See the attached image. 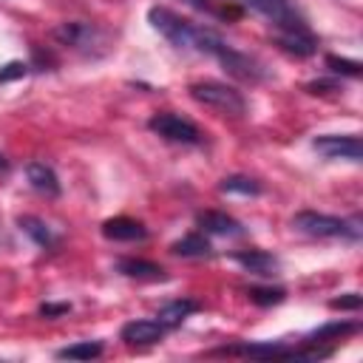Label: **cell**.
Returning a JSON list of instances; mask_svg holds the SVG:
<instances>
[{
  "label": "cell",
  "mask_w": 363,
  "mask_h": 363,
  "mask_svg": "<svg viewBox=\"0 0 363 363\" xmlns=\"http://www.w3.org/2000/svg\"><path fill=\"white\" fill-rule=\"evenodd\" d=\"M292 227L303 235L312 238H360V221L352 218H337V216H326V213H315V210H301L292 216Z\"/></svg>",
  "instance_id": "obj_1"
},
{
  "label": "cell",
  "mask_w": 363,
  "mask_h": 363,
  "mask_svg": "<svg viewBox=\"0 0 363 363\" xmlns=\"http://www.w3.org/2000/svg\"><path fill=\"white\" fill-rule=\"evenodd\" d=\"M190 96L207 108H216L221 113L230 116H241L247 111V102L241 96V91H235L227 82H216V79H204V82H193L190 85Z\"/></svg>",
  "instance_id": "obj_2"
},
{
  "label": "cell",
  "mask_w": 363,
  "mask_h": 363,
  "mask_svg": "<svg viewBox=\"0 0 363 363\" xmlns=\"http://www.w3.org/2000/svg\"><path fill=\"white\" fill-rule=\"evenodd\" d=\"M147 20H150V26H153V28H156L167 43H173L176 48L193 51L196 23H190V20L179 17L176 11H170V9H164V6H153V9L147 11Z\"/></svg>",
  "instance_id": "obj_3"
},
{
  "label": "cell",
  "mask_w": 363,
  "mask_h": 363,
  "mask_svg": "<svg viewBox=\"0 0 363 363\" xmlns=\"http://www.w3.org/2000/svg\"><path fill=\"white\" fill-rule=\"evenodd\" d=\"M247 9L258 11L261 17H267L272 23L275 31H295V28H309L303 23V17L298 14V9L289 0H238Z\"/></svg>",
  "instance_id": "obj_4"
},
{
  "label": "cell",
  "mask_w": 363,
  "mask_h": 363,
  "mask_svg": "<svg viewBox=\"0 0 363 363\" xmlns=\"http://www.w3.org/2000/svg\"><path fill=\"white\" fill-rule=\"evenodd\" d=\"M147 128L153 133H159L162 139H167V142H179V145H199L201 142V130L190 119H184L179 113H167V111L164 113H153L147 119Z\"/></svg>",
  "instance_id": "obj_5"
},
{
  "label": "cell",
  "mask_w": 363,
  "mask_h": 363,
  "mask_svg": "<svg viewBox=\"0 0 363 363\" xmlns=\"http://www.w3.org/2000/svg\"><path fill=\"white\" fill-rule=\"evenodd\" d=\"M312 147L326 159H349V162H360V153H363L357 136H335V133L318 136Z\"/></svg>",
  "instance_id": "obj_6"
},
{
  "label": "cell",
  "mask_w": 363,
  "mask_h": 363,
  "mask_svg": "<svg viewBox=\"0 0 363 363\" xmlns=\"http://www.w3.org/2000/svg\"><path fill=\"white\" fill-rule=\"evenodd\" d=\"M164 332H167V326L153 318V320H130V323H125L119 337L128 346H153V343H159L164 337Z\"/></svg>",
  "instance_id": "obj_7"
},
{
  "label": "cell",
  "mask_w": 363,
  "mask_h": 363,
  "mask_svg": "<svg viewBox=\"0 0 363 363\" xmlns=\"http://www.w3.org/2000/svg\"><path fill=\"white\" fill-rule=\"evenodd\" d=\"M233 261L241 264L247 272L252 275H261V278H272L278 275V258L272 252H264V250H241V252H233Z\"/></svg>",
  "instance_id": "obj_8"
},
{
  "label": "cell",
  "mask_w": 363,
  "mask_h": 363,
  "mask_svg": "<svg viewBox=\"0 0 363 363\" xmlns=\"http://www.w3.org/2000/svg\"><path fill=\"white\" fill-rule=\"evenodd\" d=\"M51 37L60 43V45H71V48H88V43H94L99 37V31L88 23H60Z\"/></svg>",
  "instance_id": "obj_9"
},
{
  "label": "cell",
  "mask_w": 363,
  "mask_h": 363,
  "mask_svg": "<svg viewBox=\"0 0 363 363\" xmlns=\"http://www.w3.org/2000/svg\"><path fill=\"white\" fill-rule=\"evenodd\" d=\"M102 235L111 238V241H142V238H147V230L136 218L116 216V218L102 221Z\"/></svg>",
  "instance_id": "obj_10"
},
{
  "label": "cell",
  "mask_w": 363,
  "mask_h": 363,
  "mask_svg": "<svg viewBox=\"0 0 363 363\" xmlns=\"http://www.w3.org/2000/svg\"><path fill=\"white\" fill-rule=\"evenodd\" d=\"M26 176H28V184L40 196H48V199H57L60 196V179H57V173H54L51 164H45V162H28L26 164Z\"/></svg>",
  "instance_id": "obj_11"
},
{
  "label": "cell",
  "mask_w": 363,
  "mask_h": 363,
  "mask_svg": "<svg viewBox=\"0 0 363 363\" xmlns=\"http://www.w3.org/2000/svg\"><path fill=\"white\" fill-rule=\"evenodd\" d=\"M275 43H278L284 51L295 54V57H309V54H315V51H318V40H315V34H312L309 28L275 31Z\"/></svg>",
  "instance_id": "obj_12"
},
{
  "label": "cell",
  "mask_w": 363,
  "mask_h": 363,
  "mask_svg": "<svg viewBox=\"0 0 363 363\" xmlns=\"http://www.w3.org/2000/svg\"><path fill=\"white\" fill-rule=\"evenodd\" d=\"M196 224L204 230V233H213V235H241L244 227L241 221H235L233 216L227 213H218V210H204L196 216Z\"/></svg>",
  "instance_id": "obj_13"
},
{
  "label": "cell",
  "mask_w": 363,
  "mask_h": 363,
  "mask_svg": "<svg viewBox=\"0 0 363 363\" xmlns=\"http://www.w3.org/2000/svg\"><path fill=\"white\" fill-rule=\"evenodd\" d=\"M193 312H199V303L190 301V298H176V301H167L159 312H156V320L164 323L167 329H176L182 326V320H187Z\"/></svg>",
  "instance_id": "obj_14"
},
{
  "label": "cell",
  "mask_w": 363,
  "mask_h": 363,
  "mask_svg": "<svg viewBox=\"0 0 363 363\" xmlns=\"http://www.w3.org/2000/svg\"><path fill=\"white\" fill-rule=\"evenodd\" d=\"M116 269H119L122 275L139 278V281H162V278H167L159 264L145 261V258H122V261L116 264Z\"/></svg>",
  "instance_id": "obj_15"
},
{
  "label": "cell",
  "mask_w": 363,
  "mask_h": 363,
  "mask_svg": "<svg viewBox=\"0 0 363 363\" xmlns=\"http://www.w3.org/2000/svg\"><path fill=\"white\" fill-rule=\"evenodd\" d=\"M20 227H23V233L28 235V238H34V244L37 247H43V250H54L57 247V235H54V230L43 221V218H37V216H20V221H17Z\"/></svg>",
  "instance_id": "obj_16"
},
{
  "label": "cell",
  "mask_w": 363,
  "mask_h": 363,
  "mask_svg": "<svg viewBox=\"0 0 363 363\" xmlns=\"http://www.w3.org/2000/svg\"><path fill=\"white\" fill-rule=\"evenodd\" d=\"M360 329L357 320H332V323H323L320 329L309 332L306 343H332V340H340L346 335H354Z\"/></svg>",
  "instance_id": "obj_17"
},
{
  "label": "cell",
  "mask_w": 363,
  "mask_h": 363,
  "mask_svg": "<svg viewBox=\"0 0 363 363\" xmlns=\"http://www.w3.org/2000/svg\"><path fill=\"white\" fill-rule=\"evenodd\" d=\"M170 250H173L176 255H182V258H204V255L213 252L210 241H207L201 233H187V235H182L179 241H173Z\"/></svg>",
  "instance_id": "obj_18"
},
{
  "label": "cell",
  "mask_w": 363,
  "mask_h": 363,
  "mask_svg": "<svg viewBox=\"0 0 363 363\" xmlns=\"http://www.w3.org/2000/svg\"><path fill=\"white\" fill-rule=\"evenodd\" d=\"M99 354H102L99 340H79V343H71V346L57 352V357H62V360H91V357H99Z\"/></svg>",
  "instance_id": "obj_19"
},
{
  "label": "cell",
  "mask_w": 363,
  "mask_h": 363,
  "mask_svg": "<svg viewBox=\"0 0 363 363\" xmlns=\"http://www.w3.org/2000/svg\"><path fill=\"white\" fill-rule=\"evenodd\" d=\"M218 190L221 193H238V196H258L261 193V184L250 176H224L218 182Z\"/></svg>",
  "instance_id": "obj_20"
},
{
  "label": "cell",
  "mask_w": 363,
  "mask_h": 363,
  "mask_svg": "<svg viewBox=\"0 0 363 363\" xmlns=\"http://www.w3.org/2000/svg\"><path fill=\"white\" fill-rule=\"evenodd\" d=\"M247 298L252 303H258V306H275V303H281L286 298V292L281 286H250Z\"/></svg>",
  "instance_id": "obj_21"
},
{
  "label": "cell",
  "mask_w": 363,
  "mask_h": 363,
  "mask_svg": "<svg viewBox=\"0 0 363 363\" xmlns=\"http://www.w3.org/2000/svg\"><path fill=\"white\" fill-rule=\"evenodd\" d=\"M326 65H329V71H335V74H343V77H360V62H354V60H343V57H335V54H329L326 57Z\"/></svg>",
  "instance_id": "obj_22"
},
{
  "label": "cell",
  "mask_w": 363,
  "mask_h": 363,
  "mask_svg": "<svg viewBox=\"0 0 363 363\" xmlns=\"http://www.w3.org/2000/svg\"><path fill=\"white\" fill-rule=\"evenodd\" d=\"M26 71H28V65H26V62H20V60H14V62H6V65H0V82H11V79H20V77H26Z\"/></svg>",
  "instance_id": "obj_23"
},
{
  "label": "cell",
  "mask_w": 363,
  "mask_h": 363,
  "mask_svg": "<svg viewBox=\"0 0 363 363\" xmlns=\"http://www.w3.org/2000/svg\"><path fill=\"white\" fill-rule=\"evenodd\" d=\"M360 303H363V298L357 295V292H346V295H340V298H332V309H360Z\"/></svg>",
  "instance_id": "obj_24"
},
{
  "label": "cell",
  "mask_w": 363,
  "mask_h": 363,
  "mask_svg": "<svg viewBox=\"0 0 363 363\" xmlns=\"http://www.w3.org/2000/svg\"><path fill=\"white\" fill-rule=\"evenodd\" d=\"M337 88H340V85H337L335 79H315V82L306 85L309 94H329V91H337Z\"/></svg>",
  "instance_id": "obj_25"
},
{
  "label": "cell",
  "mask_w": 363,
  "mask_h": 363,
  "mask_svg": "<svg viewBox=\"0 0 363 363\" xmlns=\"http://www.w3.org/2000/svg\"><path fill=\"white\" fill-rule=\"evenodd\" d=\"M65 312H71V303H43L40 306V315L43 318H60Z\"/></svg>",
  "instance_id": "obj_26"
},
{
  "label": "cell",
  "mask_w": 363,
  "mask_h": 363,
  "mask_svg": "<svg viewBox=\"0 0 363 363\" xmlns=\"http://www.w3.org/2000/svg\"><path fill=\"white\" fill-rule=\"evenodd\" d=\"M3 167H6V159H3V156H0V170H3Z\"/></svg>",
  "instance_id": "obj_27"
}]
</instances>
